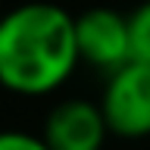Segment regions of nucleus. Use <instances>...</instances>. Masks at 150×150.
<instances>
[{"label":"nucleus","instance_id":"obj_1","mask_svg":"<svg viewBox=\"0 0 150 150\" xmlns=\"http://www.w3.org/2000/svg\"><path fill=\"white\" fill-rule=\"evenodd\" d=\"M72 16L56 3L31 0L0 16V88L19 97H47L72 78Z\"/></svg>","mask_w":150,"mask_h":150},{"label":"nucleus","instance_id":"obj_2","mask_svg":"<svg viewBox=\"0 0 150 150\" xmlns=\"http://www.w3.org/2000/svg\"><path fill=\"white\" fill-rule=\"evenodd\" d=\"M97 106L110 134L125 141L150 138V63L128 59L112 69Z\"/></svg>","mask_w":150,"mask_h":150},{"label":"nucleus","instance_id":"obj_3","mask_svg":"<svg viewBox=\"0 0 150 150\" xmlns=\"http://www.w3.org/2000/svg\"><path fill=\"white\" fill-rule=\"evenodd\" d=\"M75 53L78 63H88L91 69L110 75L122 63L131 59L128 50V22L122 13L106 6H91L81 16H72Z\"/></svg>","mask_w":150,"mask_h":150},{"label":"nucleus","instance_id":"obj_4","mask_svg":"<svg viewBox=\"0 0 150 150\" xmlns=\"http://www.w3.org/2000/svg\"><path fill=\"white\" fill-rule=\"evenodd\" d=\"M38 138L47 150H103L110 131L94 100L66 97L47 110Z\"/></svg>","mask_w":150,"mask_h":150},{"label":"nucleus","instance_id":"obj_5","mask_svg":"<svg viewBox=\"0 0 150 150\" xmlns=\"http://www.w3.org/2000/svg\"><path fill=\"white\" fill-rule=\"evenodd\" d=\"M128 50H131V59L138 63H150V0L138 3L128 16Z\"/></svg>","mask_w":150,"mask_h":150},{"label":"nucleus","instance_id":"obj_6","mask_svg":"<svg viewBox=\"0 0 150 150\" xmlns=\"http://www.w3.org/2000/svg\"><path fill=\"white\" fill-rule=\"evenodd\" d=\"M0 150H47L44 141L31 134V131H22V128H6L0 131Z\"/></svg>","mask_w":150,"mask_h":150}]
</instances>
